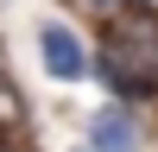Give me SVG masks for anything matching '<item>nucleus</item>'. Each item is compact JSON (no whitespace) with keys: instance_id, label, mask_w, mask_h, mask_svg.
<instances>
[{"instance_id":"1","label":"nucleus","mask_w":158,"mask_h":152,"mask_svg":"<svg viewBox=\"0 0 158 152\" xmlns=\"http://www.w3.org/2000/svg\"><path fill=\"white\" fill-rule=\"evenodd\" d=\"M32 44H38V70H44L51 82H89V76H95V44H89L70 19H38Z\"/></svg>"},{"instance_id":"2","label":"nucleus","mask_w":158,"mask_h":152,"mask_svg":"<svg viewBox=\"0 0 158 152\" xmlns=\"http://www.w3.org/2000/svg\"><path fill=\"white\" fill-rule=\"evenodd\" d=\"M82 139H89V152H139V146H146V133H139V114L127 108V101H101V108L89 114Z\"/></svg>"},{"instance_id":"3","label":"nucleus","mask_w":158,"mask_h":152,"mask_svg":"<svg viewBox=\"0 0 158 152\" xmlns=\"http://www.w3.org/2000/svg\"><path fill=\"white\" fill-rule=\"evenodd\" d=\"M25 127V101H19V82H13L6 70H0V139H13Z\"/></svg>"},{"instance_id":"4","label":"nucleus","mask_w":158,"mask_h":152,"mask_svg":"<svg viewBox=\"0 0 158 152\" xmlns=\"http://www.w3.org/2000/svg\"><path fill=\"white\" fill-rule=\"evenodd\" d=\"M0 152H32V146H19V139H0Z\"/></svg>"},{"instance_id":"5","label":"nucleus","mask_w":158,"mask_h":152,"mask_svg":"<svg viewBox=\"0 0 158 152\" xmlns=\"http://www.w3.org/2000/svg\"><path fill=\"white\" fill-rule=\"evenodd\" d=\"M0 70H6V44H0Z\"/></svg>"}]
</instances>
